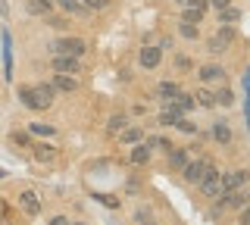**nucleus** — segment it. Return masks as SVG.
I'll return each mask as SVG.
<instances>
[{
  "label": "nucleus",
  "instance_id": "1",
  "mask_svg": "<svg viewBox=\"0 0 250 225\" xmlns=\"http://www.w3.org/2000/svg\"><path fill=\"white\" fill-rule=\"evenodd\" d=\"M19 100L22 106L41 113V110H50V103L57 100V88L53 84H35V88H19Z\"/></svg>",
  "mask_w": 250,
  "mask_h": 225
},
{
  "label": "nucleus",
  "instance_id": "2",
  "mask_svg": "<svg viewBox=\"0 0 250 225\" xmlns=\"http://www.w3.org/2000/svg\"><path fill=\"white\" fill-rule=\"evenodd\" d=\"M219 175H222V172H219L213 163H209V166L203 169V175L197 178V184H200V194H203V197H216V194H219Z\"/></svg>",
  "mask_w": 250,
  "mask_h": 225
},
{
  "label": "nucleus",
  "instance_id": "3",
  "mask_svg": "<svg viewBox=\"0 0 250 225\" xmlns=\"http://www.w3.org/2000/svg\"><path fill=\"white\" fill-rule=\"evenodd\" d=\"M88 44L82 38H60V41L50 44V53H72V57H84Z\"/></svg>",
  "mask_w": 250,
  "mask_h": 225
},
{
  "label": "nucleus",
  "instance_id": "4",
  "mask_svg": "<svg viewBox=\"0 0 250 225\" xmlns=\"http://www.w3.org/2000/svg\"><path fill=\"white\" fill-rule=\"evenodd\" d=\"M53 72H69L78 75L82 72V57H72V53H53Z\"/></svg>",
  "mask_w": 250,
  "mask_h": 225
},
{
  "label": "nucleus",
  "instance_id": "5",
  "mask_svg": "<svg viewBox=\"0 0 250 225\" xmlns=\"http://www.w3.org/2000/svg\"><path fill=\"white\" fill-rule=\"evenodd\" d=\"M247 178H250L247 169H238V172H225V175H219V191H241V188L247 184Z\"/></svg>",
  "mask_w": 250,
  "mask_h": 225
},
{
  "label": "nucleus",
  "instance_id": "6",
  "mask_svg": "<svg viewBox=\"0 0 250 225\" xmlns=\"http://www.w3.org/2000/svg\"><path fill=\"white\" fill-rule=\"evenodd\" d=\"M209 163H213V160H209V157H200V160H191V163H185V166L178 169V172H182V178H185V182L197 184V178L203 175V169H207Z\"/></svg>",
  "mask_w": 250,
  "mask_h": 225
},
{
  "label": "nucleus",
  "instance_id": "7",
  "mask_svg": "<svg viewBox=\"0 0 250 225\" xmlns=\"http://www.w3.org/2000/svg\"><path fill=\"white\" fill-rule=\"evenodd\" d=\"M19 209L28 216V219L41 216V200H38V194H35V191H22V194H19Z\"/></svg>",
  "mask_w": 250,
  "mask_h": 225
},
{
  "label": "nucleus",
  "instance_id": "8",
  "mask_svg": "<svg viewBox=\"0 0 250 225\" xmlns=\"http://www.w3.org/2000/svg\"><path fill=\"white\" fill-rule=\"evenodd\" d=\"M160 60H163V47H153V44L141 47V53H138V63L144 66V69H156V66H160Z\"/></svg>",
  "mask_w": 250,
  "mask_h": 225
},
{
  "label": "nucleus",
  "instance_id": "9",
  "mask_svg": "<svg viewBox=\"0 0 250 225\" xmlns=\"http://www.w3.org/2000/svg\"><path fill=\"white\" fill-rule=\"evenodd\" d=\"M53 88L62 91V94H72V91H78V75L57 72V75H53Z\"/></svg>",
  "mask_w": 250,
  "mask_h": 225
},
{
  "label": "nucleus",
  "instance_id": "10",
  "mask_svg": "<svg viewBox=\"0 0 250 225\" xmlns=\"http://www.w3.org/2000/svg\"><path fill=\"white\" fill-rule=\"evenodd\" d=\"M197 79H200V82H222V79H225V69L216 66V63H207V66L197 69Z\"/></svg>",
  "mask_w": 250,
  "mask_h": 225
},
{
  "label": "nucleus",
  "instance_id": "11",
  "mask_svg": "<svg viewBox=\"0 0 250 225\" xmlns=\"http://www.w3.org/2000/svg\"><path fill=\"white\" fill-rule=\"evenodd\" d=\"M150 153H153V147H147V144H131L128 160L135 163V166H144V163H150Z\"/></svg>",
  "mask_w": 250,
  "mask_h": 225
},
{
  "label": "nucleus",
  "instance_id": "12",
  "mask_svg": "<svg viewBox=\"0 0 250 225\" xmlns=\"http://www.w3.org/2000/svg\"><path fill=\"white\" fill-rule=\"evenodd\" d=\"M25 10L31 16H47L53 13V0H25Z\"/></svg>",
  "mask_w": 250,
  "mask_h": 225
},
{
  "label": "nucleus",
  "instance_id": "13",
  "mask_svg": "<svg viewBox=\"0 0 250 225\" xmlns=\"http://www.w3.org/2000/svg\"><path fill=\"white\" fill-rule=\"evenodd\" d=\"M156 97H163V100H169V97H178L182 94V84L178 82H160L156 84V91H153Z\"/></svg>",
  "mask_w": 250,
  "mask_h": 225
},
{
  "label": "nucleus",
  "instance_id": "14",
  "mask_svg": "<svg viewBox=\"0 0 250 225\" xmlns=\"http://www.w3.org/2000/svg\"><path fill=\"white\" fill-rule=\"evenodd\" d=\"M31 150H35L38 163H53V160H57V147H53V144H35Z\"/></svg>",
  "mask_w": 250,
  "mask_h": 225
},
{
  "label": "nucleus",
  "instance_id": "15",
  "mask_svg": "<svg viewBox=\"0 0 250 225\" xmlns=\"http://www.w3.org/2000/svg\"><path fill=\"white\" fill-rule=\"evenodd\" d=\"M213 138H216V141L219 144H231V125H229V122H222V119H219V122H213Z\"/></svg>",
  "mask_w": 250,
  "mask_h": 225
},
{
  "label": "nucleus",
  "instance_id": "16",
  "mask_svg": "<svg viewBox=\"0 0 250 225\" xmlns=\"http://www.w3.org/2000/svg\"><path fill=\"white\" fill-rule=\"evenodd\" d=\"M178 35H182L185 41H197V38H200L197 22H188V19H182V22H178Z\"/></svg>",
  "mask_w": 250,
  "mask_h": 225
},
{
  "label": "nucleus",
  "instance_id": "17",
  "mask_svg": "<svg viewBox=\"0 0 250 225\" xmlns=\"http://www.w3.org/2000/svg\"><path fill=\"white\" fill-rule=\"evenodd\" d=\"M166 153H169V166L172 169H182L188 163V147H172V150H166Z\"/></svg>",
  "mask_w": 250,
  "mask_h": 225
},
{
  "label": "nucleus",
  "instance_id": "18",
  "mask_svg": "<svg viewBox=\"0 0 250 225\" xmlns=\"http://www.w3.org/2000/svg\"><path fill=\"white\" fill-rule=\"evenodd\" d=\"M234 22H241V10L222 6V10H219V25H234Z\"/></svg>",
  "mask_w": 250,
  "mask_h": 225
},
{
  "label": "nucleus",
  "instance_id": "19",
  "mask_svg": "<svg viewBox=\"0 0 250 225\" xmlns=\"http://www.w3.org/2000/svg\"><path fill=\"white\" fill-rule=\"evenodd\" d=\"M141 138H144V131H141V128H135V125H131V128H122V131H119V141H122V144H138Z\"/></svg>",
  "mask_w": 250,
  "mask_h": 225
},
{
  "label": "nucleus",
  "instance_id": "20",
  "mask_svg": "<svg viewBox=\"0 0 250 225\" xmlns=\"http://www.w3.org/2000/svg\"><path fill=\"white\" fill-rule=\"evenodd\" d=\"M125 125H128V119H125L122 113H116V116H109V122H106V131H109V135H119V131H122Z\"/></svg>",
  "mask_w": 250,
  "mask_h": 225
},
{
  "label": "nucleus",
  "instance_id": "21",
  "mask_svg": "<svg viewBox=\"0 0 250 225\" xmlns=\"http://www.w3.org/2000/svg\"><path fill=\"white\" fill-rule=\"evenodd\" d=\"M213 100H216L219 106H231V103H234V91H231V88H219L216 94H213Z\"/></svg>",
  "mask_w": 250,
  "mask_h": 225
},
{
  "label": "nucleus",
  "instance_id": "22",
  "mask_svg": "<svg viewBox=\"0 0 250 225\" xmlns=\"http://www.w3.org/2000/svg\"><path fill=\"white\" fill-rule=\"evenodd\" d=\"M194 106H203V110H209V106H216V100H213V94H209V91H197V94H194Z\"/></svg>",
  "mask_w": 250,
  "mask_h": 225
},
{
  "label": "nucleus",
  "instance_id": "23",
  "mask_svg": "<svg viewBox=\"0 0 250 225\" xmlns=\"http://www.w3.org/2000/svg\"><path fill=\"white\" fill-rule=\"evenodd\" d=\"M203 13H207V10H197V6H182V19H188V22H203Z\"/></svg>",
  "mask_w": 250,
  "mask_h": 225
},
{
  "label": "nucleus",
  "instance_id": "24",
  "mask_svg": "<svg viewBox=\"0 0 250 225\" xmlns=\"http://www.w3.org/2000/svg\"><path fill=\"white\" fill-rule=\"evenodd\" d=\"M53 6H62L66 13H82V0H53Z\"/></svg>",
  "mask_w": 250,
  "mask_h": 225
},
{
  "label": "nucleus",
  "instance_id": "25",
  "mask_svg": "<svg viewBox=\"0 0 250 225\" xmlns=\"http://www.w3.org/2000/svg\"><path fill=\"white\" fill-rule=\"evenodd\" d=\"M47 25H50V28H57V32H66V28H69V22H66V16H53V13H47Z\"/></svg>",
  "mask_w": 250,
  "mask_h": 225
},
{
  "label": "nucleus",
  "instance_id": "26",
  "mask_svg": "<svg viewBox=\"0 0 250 225\" xmlns=\"http://www.w3.org/2000/svg\"><path fill=\"white\" fill-rule=\"evenodd\" d=\"M28 131L31 135H53V125H47V122H31Z\"/></svg>",
  "mask_w": 250,
  "mask_h": 225
},
{
  "label": "nucleus",
  "instance_id": "27",
  "mask_svg": "<svg viewBox=\"0 0 250 225\" xmlns=\"http://www.w3.org/2000/svg\"><path fill=\"white\" fill-rule=\"evenodd\" d=\"M109 3H113V0H82L84 10H106Z\"/></svg>",
  "mask_w": 250,
  "mask_h": 225
},
{
  "label": "nucleus",
  "instance_id": "28",
  "mask_svg": "<svg viewBox=\"0 0 250 225\" xmlns=\"http://www.w3.org/2000/svg\"><path fill=\"white\" fill-rule=\"evenodd\" d=\"M13 141L19 144V147H31V131H16Z\"/></svg>",
  "mask_w": 250,
  "mask_h": 225
},
{
  "label": "nucleus",
  "instance_id": "29",
  "mask_svg": "<svg viewBox=\"0 0 250 225\" xmlns=\"http://www.w3.org/2000/svg\"><path fill=\"white\" fill-rule=\"evenodd\" d=\"M175 128H178V131H185V135H194V131H197V128H194V122H191V119H185V116L175 122Z\"/></svg>",
  "mask_w": 250,
  "mask_h": 225
},
{
  "label": "nucleus",
  "instance_id": "30",
  "mask_svg": "<svg viewBox=\"0 0 250 225\" xmlns=\"http://www.w3.org/2000/svg\"><path fill=\"white\" fill-rule=\"evenodd\" d=\"M175 69H182V72H191L194 63H191L188 57H182V53H178V57H175Z\"/></svg>",
  "mask_w": 250,
  "mask_h": 225
},
{
  "label": "nucleus",
  "instance_id": "31",
  "mask_svg": "<svg viewBox=\"0 0 250 225\" xmlns=\"http://www.w3.org/2000/svg\"><path fill=\"white\" fill-rule=\"evenodd\" d=\"M178 3H182V6H197V10H207V0H178Z\"/></svg>",
  "mask_w": 250,
  "mask_h": 225
},
{
  "label": "nucleus",
  "instance_id": "32",
  "mask_svg": "<svg viewBox=\"0 0 250 225\" xmlns=\"http://www.w3.org/2000/svg\"><path fill=\"white\" fill-rule=\"evenodd\" d=\"M100 200H104V204H106L109 209H116V206H119V197H113V194H104Z\"/></svg>",
  "mask_w": 250,
  "mask_h": 225
},
{
  "label": "nucleus",
  "instance_id": "33",
  "mask_svg": "<svg viewBox=\"0 0 250 225\" xmlns=\"http://www.w3.org/2000/svg\"><path fill=\"white\" fill-rule=\"evenodd\" d=\"M135 219H138V222H150V219H153V216H150V213H147V209H138V213H135Z\"/></svg>",
  "mask_w": 250,
  "mask_h": 225
},
{
  "label": "nucleus",
  "instance_id": "34",
  "mask_svg": "<svg viewBox=\"0 0 250 225\" xmlns=\"http://www.w3.org/2000/svg\"><path fill=\"white\" fill-rule=\"evenodd\" d=\"M207 3H213L216 10H222V6H231V0H207Z\"/></svg>",
  "mask_w": 250,
  "mask_h": 225
},
{
  "label": "nucleus",
  "instance_id": "35",
  "mask_svg": "<svg viewBox=\"0 0 250 225\" xmlns=\"http://www.w3.org/2000/svg\"><path fill=\"white\" fill-rule=\"evenodd\" d=\"M3 175H6V172H3V169H0V178H3Z\"/></svg>",
  "mask_w": 250,
  "mask_h": 225
}]
</instances>
